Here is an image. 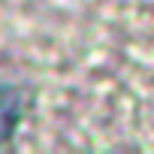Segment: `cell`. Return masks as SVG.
Wrapping results in <instances>:
<instances>
[{
  "label": "cell",
  "instance_id": "6da1fadb",
  "mask_svg": "<svg viewBox=\"0 0 154 154\" xmlns=\"http://www.w3.org/2000/svg\"><path fill=\"white\" fill-rule=\"evenodd\" d=\"M18 121V94L0 82V145H3Z\"/></svg>",
  "mask_w": 154,
  "mask_h": 154
}]
</instances>
